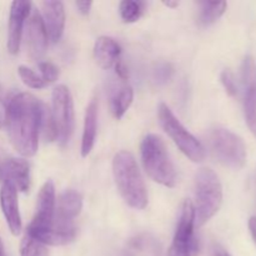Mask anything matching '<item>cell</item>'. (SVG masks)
Instances as JSON below:
<instances>
[{"label":"cell","mask_w":256,"mask_h":256,"mask_svg":"<svg viewBox=\"0 0 256 256\" xmlns=\"http://www.w3.org/2000/svg\"><path fill=\"white\" fill-rule=\"evenodd\" d=\"M42 104L30 92H19L9 98L5 124L14 149L22 156H34L39 146Z\"/></svg>","instance_id":"6da1fadb"},{"label":"cell","mask_w":256,"mask_h":256,"mask_svg":"<svg viewBox=\"0 0 256 256\" xmlns=\"http://www.w3.org/2000/svg\"><path fill=\"white\" fill-rule=\"evenodd\" d=\"M112 175L124 202L130 208L142 210L148 205V192L134 155L122 150L112 159Z\"/></svg>","instance_id":"7a4b0ae2"},{"label":"cell","mask_w":256,"mask_h":256,"mask_svg":"<svg viewBox=\"0 0 256 256\" xmlns=\"http://www.w3.org/2000/svg\"><path fill=\"white\" fill-rule=\"evenodd\" d=\"M142 162L146 174L158 184L174 188L178 182V172L164 140L156 134H148L142 139Z\"/></svg>","instance_id":"3957f363"},{"label":"cell","mask_w":256,"mask_h":256,"mask_svg":"<svg viewBox=\"0 0 256 256\" xmlns=\"http://www.w3.org/2000/svg\"><path fill=\"white\" fill-rule=\"evenodd\" d=\"M82 209V196L75 190H65L58 196V202H55L54 222L46 245L62 246L74 242L78 232L74 220Z\"/></svg>","instance_id":"277c9868"},{"label":"cell","mask_w":256,"mask_h":256,"mask_svg":"<svg viewBox=\"0 0 256 256\" xmlns=\"http://www.w3.org/2000/svg\"><path fill=\"white\" fill-rule=\"evenodd\" d=\"M195 225L202 226L218 212L222 202V186L214 170L202 168L195 175Z\"/></svg>","instance_id":"5b68a950"},{"label":"cell","mask_w":256,"mask_h":256,"mask_svg":"<svg viewBox=\"0 0 256 256\" xmlns=\"http://www.w3.org/2000/svg\"><path fill=\"white\" fill-rule=\"evenodd\" d=\"M209 148L215 159L224 166L239 170L246 164V146L239 135L225 128H215L209 132Z\"/></svg>","instance_id":"8992f818"},{"label":"cell","mask_w":256,"mask_h":256,"mask_svg":"<svg viewBox=\"0 0 256 256\" xmlns=\"http://www.w3.org/2000/svg\"><path fill=\"white\" fill-rule=\"evenodd\" d=\"M158 116H159L160 126L172 138V142L182 150L185 156L194 162H200L205 159L206 150L204 145L180 122V120L164 102L159 105Z\"/></svg>","instance_id":"52a82bcc"},{"label":"cell","mask_w":256,"mask_h":256,"mask_svg":"<svg viewBox=\"0 0 256 256\" xmlns=\"http://www.w3.org/2000/svg\"><path fill=\"white\" fill-rule=\"evenodd\" d=\"M55 202H56L55 186L52 182L48 180L40 189L39 195H38L36 212L26 229V235L44 245H46L52 229Z\"/></svg>","instance_id":"ba28073f"},{"label":"cell","mask_w":256,"mask_h":256,"mask_svg":"<svg viewBox=\"0 0 256 256\" xmlns=\"http://www.w3.org/2000/svg\"><path fill=\"white\" fill-rule=\"evenodd\" d=\"M195 210L189 200L182 204L174 239L168 256H198L200 252L199 239L195 236Z\"/></svg>","instance_id":"9c48e42d"},{"label":"cell","mask_w":256,"mask_h":256,"mask_svg":"<svg viewBox=\"0 0 256 256\" xmlns=\"http://www.w3.org/2000/svg\"><path fill=\"white\" fill-rule=\"evenodd\" d=\"M50 112L56 129V140L65 146L74 132V102L69 88L65 85L54 88Z\"/></svg>","instance_id":"30bf717a"},{"label":"cell","mask_w":256,"mask_h":256,"mask_svg":"<svg viewBox=\"0 0 256 256\" xmlns=\"http://www.w3.org/2000/svg\"><path fill=\"white\" fill-rule=\"evenodd\" d=\"M242 104L248 126L256 136V62L248 55L242 64Z\"/></svg>","instance_id":"8fae6325"},{"label":"cell","mask_w":256,"mask_h":256,"mask_svg":"<svg viewBox=\"0 0 256 256\" xmlns=\"http://www.w3.org/2000/svg\"><path fill=\"white\" fill-rule=\"evenodd\" d=\"M30 2H12L10 6L9 25H8V50L10 54L16 55L22 44V30L26 18L32 12Z\"/></svg>","instance_id":"7c38bea8"},{"label":"cell","mask_w":256,"mask_h":256,"mask_svg":"<svg viewBox=\"0 0 256 256\" xmlns=\"http://www.w3.org/2000/svg\"><path fill=\"white\" fill-rule=\"evenodd\" d=\"M26 46L32 60H40L48 49V34L42 22V15L32 8L29 22L26 25Z\"/></svg>","instance_id":"4fadbf2b"},{"label":"cell","mask_w":256,"mask_h":256,"mask_svg":"<svg viewBox=\"0 0 256 256\" xmlns=\"http://www.w3.org/2000/svg\"><path fill=\"white\" fill-rule=\"evenodd\" d=\"M0 180L9 182L16 190L26 192L30 188V166L26 160L9 158L2 162Z\"/></svg>","instance_id":"5bb4252c"},{"label":"cell","mask_w":256,"mask_h":256,"mask_svg":"<svg viewBox=\"0 0 256 256\" xmlns=\"http://www.w3.org/2000/svg\"><path fill=\"white\" fill-rule=\"evenodd\" d=\"M42 19L46 30L48 39L58 42L62 36L65 28V9L62 2H42Z\"/></svg>","instance_id":"9a60e30c"},{"label":"cell","mask_w":256,"mask_h":256,"mask_svg":"<svg viewBox=\"0 0 256 256\" xmlns=\"http://www.w3.org/2000/svg\"><path fill=\"white\" fill-rule=\"evenodd\" d=\"M0 206L10 232L15 236L22 232V216L18 202V190L9 182H2L0 189Z\"/></svg>","instance_id":"2e32d148"},{"label":"cell","mask_w":256,"mask_h":256,"mask_svg":"<svg viewBox=\"0 0 256 256\" xmlns=\"http://www.w3.org/2000/svg\"><path fill=\"white\" fill-rule=\"evenodd\" d=\"M122 48L110 36H100L95 42V60L102 69H110L119 62Z\"/></svg>","instance_id":"e0dca14e"},{"label":"cell","mask_w":256,"mask_h":256,"mask_svg":"<svg viewBox=\"0 0 256 256\" xmlns=\"http://www.w3.org/2000/svg\"><path fill=\"white\" fill-rule=\"evenodd\" d=\"M98 130V100L92 99L85 110L84 129L82 138V156L86 158L92 152L96 140Z\"/></svg>","instance_id":"ac0fdd59"},{"label":"cell","mask_w":256,"mask_h":256,"mask_svg":"<svg viewBox=\"0 0 256 256\" xmlns=\"http://www.w3.org/2000/svg\"><path fill=\"white\" fill-rule=\"evenodd\" d=\"M134 100V90L128 84H118L110 92V110L115 119H122Z\"/></svg>","instance_id":"d6986e66"},{"label":"cell","mask_w":256,"mask_h":256,"mask_svg":"<svg viewBox=\"0 0 256 256\" xmlns=\"http://www.w3.org/2000/svg\"><path fill=\"white\" fill-rule=\"evenodd\" d=\"M226 2H200L198 22L202 26H209L224 15L226 10Z\"/></svg>","instance_id":"ffe728a7"},{"label":"cell","mask_w":256,"mask_h":256,"mask_svg":"<svg viewBox=\"0 0 256 256\" xmlns=\"http://www.w3.org/2000/svg\"><path fill=\"white\" fill-rule=\"evenodd\" d=\"M144 2L134 0H124L120 2V16L125 22H135L142 18L144 12Z\"/></svg>","instance_id":"44dd1931"},{"label":"cell","mask_w":256,"mask_h":256,"mask_svg":"<svg viewBox=\"0 0 256 256\" xmlns=\"http://www.w3.org/2000/svg\"><path fill=\"white\" fill-rule=\"evenodd\" d=\"M20 256H49L46 245L25 235L20 242Z\"/></svg>","instance_id":"7402d4cb"},{"label":"cell","mask_w":256,"mask_h":256,"mask_svg":"<svg viewBox=\"0 0 256 256\" xmlns=\"http://www.w3.org/2000/svg\"><path fill=\"white\" fill-rule=\"evenodd\" d=\"M18 72H19V76L22 80V82L26 86L32 88V89H42L44 86H46L42 76L38 75V72H35L32 69L25 66V65H20L18 68Z\"/></svg>","instance_id":"603a6c76"},{"label":"cell","mask_w":256,"mask_h":256,"mask_svg":"<svg viewBox=\"0 0 256 256\" xmlns=\"http://www.w3.org/2000/svg\"><path fill=\"white\" fill-rule=\"evenodd\" d=\"M40 132H42V136L48 142L56 140V129H55L54 122H52V112L45 105L42 106V120H40Z\"/></svg>","instance_id":"cb8c5ba5"},{"label":"cell","mask_w":256,"mask_h":256,"mask_svg":"<svg viewBox=\"0 0 256 256\" xmlns=\"http://www.w3.org/2000/svg\"><path fill=\"white\" fill-rule=\"evenodd\" d=\"M39 72L40 76L44 80V82L46 85L55 82L59 78V69H58L56 65H54L50 62H39Z\"/></svg>","instance_id":"d4e9b609"},{"label":"cell","mask_w":256,"mask_h":256,"mask_svg":"<svg viewBox=\"0 0 256 256\" xmlns=\"http://www.w3.org/2000/svg\"><path fill=\"white\" fill-rule=\"evenodd\" d=\"M172 72H174V69H172V66L169 62H162V64H159L155 68L152 79H154V82L158 85H164L172 79Z\"/></svg>","instance_id":"484cf974"},{"label":"cell","mask_w":256,"mask_h":256,"mask_svg":"<svg viewBox=\"0 0 256 256\" xmlns=\"http://www.w3.org/2000/svg\"><path fill=\"white\" fill-rule=\"evenodd\" d=\"M220 80H222V84L224 85L225 90H226V92L230 96H235V95L238 94V86L236 82H235L234 74H232L229 69H225L224 72H222Z\"/></svg>","instance_id":"4316f807"},{"label":"cell","mask_w":256,"mask_h":256,"mask_svg":"<svg viewBox=\"0 0 256 256\" xmlns=\"http://www.w3.org/2000/svg\"><path fill=\"white\" fill-rule=\"evenodd\" d=\"M75 6H76V9L79 10L80 14L88 15L90 12V9H92V2H75Z\"/></svg>","instance_id":"83f0119b"},{"label":"cell","mask_w":256,"mask_h":256,"mask_svg":"<svg viewBox=\"0 0 256 256\" xmlns=\"http://www.w3.org/2000/svg\"><path fill=\"white\" fill-rule=\"evenodd\" d=\"M115 70H116V75L119 79H122V82L128 79V69L125 68V65L122 62H118L115 64Z\"/></svg>","instance_id":"f1b7e54d"},{"label":"cell","mask_w":256,"mask_h":256,"mask_svg":"<svg viewBox=\"0 0 256 256\" xmlns=\"http://www.w3.org/2000/svg\"><path fill=\"white\" fill-rule=\"evenodd\" d=\"M210 256H232V255H230L229 252L224 249V248L220 246V245H218V244H215L214 246L212 248Z\"/></svg>","instance_id":"f546056e"},{"label":"cell","mask_w":256,"mask_h":256,"mask_svg":"<svg viewBox=\"0 0 256 256\" xmlns=\"http://www.w3.org/2000/svg\"><path fill=\"white\" fill-rule=\"evenodd\" d=\"M249 230L252 240H254L256 244V216H252L249 219Z\"/></svg>","instance_id":"4dcf8cb0"},{"label":"cell","mask_w":256,"mask_h":256,"mask_svg":"<svg viewBox=\"0 0 256 256\" xmlns=\"http://www.w3.org/2000/svg\"><path fill=\"white\" fill-rule=\"evenodd\" d=\"M8 100H9V99H6V95H5L4 88L0 85V102H2V104H4V105H6Z\"/></svg>","instance_id":"1f68e13d"},{"label":"cell","mask_w":256,"mask_h":256,"mask_svg":"<svg viewBox=\"0 0 256 256\" xmlns=\"http://www.w3.org/2000/svg\"><path fill=\"white\" fill-rule=\"evenodd\" d=\"M164 5H166L168 8H172V9H174V8L179 6V2H164Z\"/></svg>","instance_id":"d6a6232c"},{"label":"cell","mask_w":256,"mask_h":256,"mask_svg":"<svg viewBox=\"0 0 256 256\" xmlns=\"http://www.w3.org/2000/svg\"><path fill=\"white\" fill-rule=\"evenodd\" d=\"M0 256H5V252H4V246H2V239H0Z\"/></svg>","instance_id":"836d02e7"},{"label":"cell","mask_w":256,"mask_h":256,"mask_svg":"<svg viewBox=\"0 0 256 256\" xmlns=\"http://www.w3.org/2000/svg\"><path fill=\"white\" fill-rule=\"evenodd\" d=\"M4 122H4V118H2V114H0V129H2V126H4Z\"/></svg>","instance_id":"e575fe53"},{"label":"cell","mask_w":256,"mask_h":256,"mask_svg":"<svg viewBox=\"0 0 256 256\" xmlns=\"http://www.w3.org/2000/svg\"><path fill=\"white\" fill-rule=\"evenodd\" d=\"M2 162H0V170H2Z\"/></svg>","instance_id":"d590c367"}]
</instances>
